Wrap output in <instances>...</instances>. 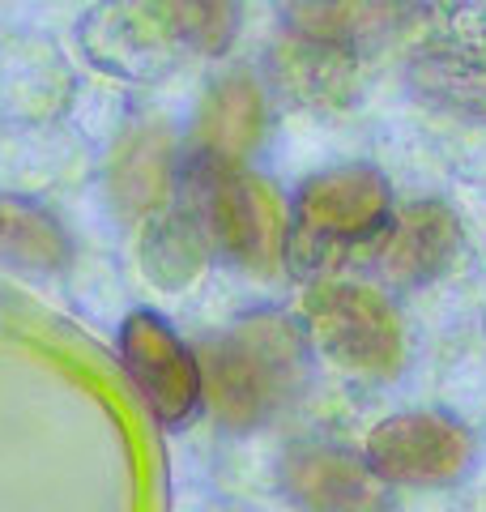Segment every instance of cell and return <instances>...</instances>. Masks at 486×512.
I'll return each instance as SVG.
<instances>
[{"label": "cell", "instance_id": "ac0fdd59", "mask_svg": "<svg viewBox=\"0 0 486 512\" xmlns=\"http://www.w3.org/2000/svg\"><path fill=\"white\" fill-rule=\"evenodd\" d=\"M388 13H401V18H418V13L431 9V0H384Z\"/></svg>", "mask_w": 486, "mask_h": 512}, {"label": "cell", "instance_id": "6da1fadb", "mask_svg": "<svg viewBox=\"0 0 486 512\" xmlns=\"http://www.w3.org/2000/svg\"><path fill=\"white\" fill-rule=\"evenodd\" d=\"M201 397L222 427L252 431L299 402L312 376V342L282 312H256L201 346Z\"/></svg>", "mask_w": 486, "mask_h": 512}, {"label": "cell", "instance_id": "4fadbf2b", "mask_svg": "<svg viewBox=\"0 0 486 512\" xmlns=\"http://www.w3.org/2000/svg\"><path fill=\"white\" fill-rule=\"evenodd\" d=\"M205 252H209V239L192 210L154 214L141 235V269L162 291H184L201 274Z\"/></svg>", "mask_w": 486, "mask_h": 512}, {"label": "cell", "instance_id": "2e32d148", "mask_svg": "<svg viewBox=\"0 0 486 512\" xmlns=\"http://www.w3.org/2000/svg\"><path fill=\"white\" fill-rule=\"evenodd\" d=\"M0 256L22 265H56L64 256V235L47 214L0 201Z\"/></svg>", "mask_w": 486, "mask_h": 512}, {"label": "cell", "instance_id": "8992f818", "mask_svg": "<svg viewBox=\"0 0 486 512\" xmlns=\"http://www.w3.org/2000/svg\"><path fill=\"white\" fill-rule=\"evenodd\" d=\"M474 444L461 423L444 419V414H427V410H410V414H393L380 427H371L363 461L376 470L380 483H397V487H440L461 478Z\"/></svg>", "mask_w": 486, "mask_h": 512}, {"label": "cell", "instance_id": "ba28073f", "mask_svg": "<svg viewBox=\"0 0 486 512\" xmlns=\"http://www.w3.org/2000/svg\"><path fill=\"white\" fill-rule=\"evenodd\" d=\"M282 487L303 512H384L376 470L337 444L290 448L282 461Z\"/></svg>", "mask_w": 486, "mask_h": 512}, {"label": "cell", "instance_id": "7c38bea8", "mask_svg": "<svg viewBox=\"0 0 486 512\" xmlns=\"http://www.w3.org/2000/svg\"><path fill=\"white\" fill-rule=\"evenodd\" d=\"M175 184V146L162 124L133 128L116 154V201L124 214H154L171 197Z\"/></svg>", "mask_w": 486, "mask_h": 512}, {"label": "cell", "instance_id": "52a82bcc", "mask_svg": "<svg viewBox=\"0 0 486 512\" xmlns=\"http://www.w3.org/2000/svg\"><path fill=\"white\" fill-rule=\"evenodd\" d=\"M120 359L158 423H184L201 402V363L158 312H133L120 329Z\"/></svg>", "mask_w": 486, "mask_h": 512}, {"label": "cell", "instance_id": "e0dca14e", "mask_svg": "<svg viewBox=\"0 0 486 512\" xmlns=\"http://www.w3.org/2000/svg\"><path fill=\"white\" fill-rule=\"evenodd\" d=\"M171 9L201 56H222L239 30V0H171Z\"/></svg>", "mask_w": 486, "mask_h": 512}, {"label": "cell", "instance_id": "30bf717a", "mask_svg": "<svg viewBox=\"0 0 486 512\" xmlns=\"http://www.w3.org/2000/svg\"><path fill=\"white\" fill-rule=\"evenodd\" d=\"M461 252V222L440 201H414L388 222L380 269L393 286H423L440 278Z\"/></svg>", "mask_w": 486, "mask_h": 512}, {"label": "cell", "instance_id": "5b68a950", "mask_svg": "<svg viewBox=\"0 0 486 512\" xmlns=\"http://www.w3.org/2000/svg\"><path fill=\"white\" fill-rule=\"evenodd\" d=\"M77 35L86 56L124 82H158L188 47L171 0H103L86 13Z\"/></svg>", "mask_w": 486, "mask_h": 512}, {"label": "cell", "instance_id": "5bb4252c", "mask_svg": "<svg viewBox=\"0 0 486 512\" xmlns=\"http://www.w3.org/2000/svg\"><path fill=\"white\" fill-rule=\"evenodd\" d=\"M290 9V30L307 39L337 43L359 52L367 39H376L384 22L393 18L384 0H286Z\"/></svg>", "mask_w": 486, "mask_h": 512}, {"label": "cell", "instance_id": "8fae6325", "mask_svg": "<svg viewBox=\"0 0 486 512\" xmlns=\"http://www.w3.org/2000/svg\"><path fill=\"white\" fill-rule=\"evenodd\" d=\"M265 128V99L252 77H226L209 90L197 116V154L209 167H239L256 150Z\"/></svg>", "mask_w": 486, "mask_h": 512}, {"label": "cell", "instance_id": "7a4b0ae2", "mask_svg": "<svg viewBox=\"0 0 486 512\" xmlns=\"http://www.w3.org/2000/svg\"><path fill=\"white\" fill-rule=\"evenodd\" d=\"M393 222L388 180L367 163H346L312 175L299 188L295 227L286 231L282 261L299 278H324L337 261H346L354 244H371Z\"/></svg>", "mask_w": 486, "mask_h": 512}, {"label": "cell", "instance_id": "9c48e42d", "mask_svg": "<svg viewBox=\"0 0 486 512\" xmlns=\"http://www.w3.org/2000/svg\"><path fill=\"white\" fill-rule=\"evenodd\" d=\"M269 77L290 103L307 111H342L359 94V52L290 30L273 43Z\"/></svg>", "mask_w": 486, "mask_h": 512}, {"label": "cell", "instance_id": "277c9868", "mask_svg": "<svg viewBox=\"0 0 486 512\" xmlns=\"http://www.w3.org/2000/svg\"><path fill=\"white\" fill-rule=\"evenodd\" d=\"M303 333L337 367L354 376L388 380L401 372V316L380 291L354 282H316L303 295Z\"/></svg>", "mask_w": 486, "mask_h": 512}, {"label": "cell", "instance_id": "9a60e30c", "mask_svg": "<svg viewBox=\"0 0 486 512\" xmlns=\"http://www.w3.org/2000/svg\"><path fill=\"white\" fill-rule=\"evenodd\" d=\"M431 56L444 69L486 73V0H431Z\"/></svg>", "mask_w": 486, "mask_h": 512}, {"label": "cell", "instance_id": "3957f363", "mask_svg": "<svg viewBox=\"0 0 486 512\" xmlns=\"http://www.w3.org/2000/svg\"><path fill=\"white\" fill-rule=\"evenodd\" d=\"M192 214L209 244L256 274H273L286 252L290 218L282 197L265 180L239 175V167H209L192 158Z\"/></svg>", "mask_w": 486, "mask_h": 512}]
</instances>
